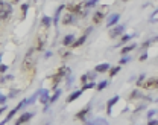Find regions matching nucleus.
Listing matches in <instances>:
<instances>
[{"instance_id": "1a4fd4ad", "label": "nucleus", "mask_w": 158, "mask_h": 125, "mask_svg": "<svg viewBox=\"0 0 158 125\" xmlns=\"http://www.w3.org/2000/svg\"><path fill=\"white\" fill-rule=\"evenodd\" d=\"M32 116H33V113H23L21 116H20V118L19 119H17V124L15 125H23V124H26V122H28L31 118H32Z\"/></svg>"}, {"instance_id": "7c9ffc66", "label": "nucleus", "mask_w": 158, "mask_h": 125, "mask_svg": "<svg viewBox=\"0 0 158 125\" xmlns=\"http://www.w3.org/2000/svg\"><path fill=\"white\" fill-rule=\"evenodd\" d=\"M6 101H8V98H6L5 95L0 93V105H5V104H6Z\"/></svg>"}, {"instance_id": "a878e982", "label": "nucleus", "mask_w": 158, "mask_h": 125, "mask_svg": "<svg viewBox=\"0 0 158 125\" xmlns=\"http://www.w3.org/2000/svg\"><path fill=\"white\" fill-rule=\"evenodd\" d=\"M93 87H96V83H94V81H90V83H85V84H84L82 90H87V88H93Z\"/></svg>"}, {"instance_id": "f03ea898", "label": "nucleus", "mask_w": 158, "mask_h": 125, "mask_svg": "<svg viewBox=\"0 0 158 125\" xmlns=\"http://www.w3.org/2000/svg\"><path fill=\"white\" fill-rule=\"evenodd\" d=\"M12 15V5L9 2L0 0V20H8Z\"/></svg>"}, {"instance_id": "6e6552de", "label": "nucleus", "mask_w": 158, "mask_h": 125, "mask_svg": "<svg viewBox=\"0 0 158 125\" xmlns=\"http://www.w3.org/2000/svg\"><path fill=\"white\" fill-rule=\"evenodd\" d=\"M144 88H158V78H149L144 84H142Z\"/></svg>"}, {"instance_id": "cd10ccee", "label": "nucleus", "mask_w": 158, "mask_h": 125, "mask_svg": "<svg viewBox=\"0 0 158 125\" xmlns=\"http://www.w3.org/2000/svg\"><path fill=\"white\" fill-rule=\"evenodd\" d=\"M107 85H108V81H102V83H99L98 85H96V88H98V90H103Z\"/></svg>"}, {"instance_id": "423d86ee", "label": "nucleus", "mask_w": 158, "mask_h": 125, "mask_svg": "<svg viewBox=\"0 0 158 125\" xmlns=\"http://www.w3.org/2000/svg\"><path fill=\"white\" fill-rule=\"evenodd\" d=\"M105 14L107 12H103V9H99V11L93 12V23L94 24H100L103 22V19H105Z\"/></svg>"}, {"instance_id": "58836bf2", "label": "nucleus", "mask_w": 158, "mask_h": 125, "mask_svg": "<svg viewBox=\"0 0 158 125\" xmlns=\"http://www.w3.org/2000/svg\"><path fill=\"white\" fill-rule=\"evenodd\" d=\"M11 5H15V3H20V0H8Z\"/></svg>"}, {"instance_id": "412c9836", "label": "nucleus", "mask_w": 158, "mask_h": 125, "mask_svg": "<svg viewBox=\"0 0 158 125\" xmlns=\"http://www.w3.org/2000/svg\"><path fill=\"white\" fill-rule=\"evenodd\" d=\"M85 40H87V35H82L81 38H78V40H75V41H73L72 47H79L81 44H84V43H85Z\"/></svg>"}, {"instance_id": "dca6fc26", "label": "nucleus", "mask_w": 158, "mask_h": 125, "mask_svg": "<svg viewBox=\"0 0 158 125\" xmlns=\"http://www.w3.org/2000/svg\"><path fill=\"white\" fill-rule=\"evenodd\" d=\"M90 113V107H85L84 110H81L78 114H76V119H79V121H85V116Z\"/></svg>"}, {"instance_id": "4c0bfd02", "label": "nucleus", "mask_w": 158, "mask_h": 125, "mask_svg": "<svg viewBox=\"0 0 158 125\" xmlns=\"http://www.w3.org/2000/svg\"><path fill=\"white\" fill-rule=\"evenodd\" d=\"M155 111H157V110H151V111H149V113H147V119H152V116L155 114Z\"/></svg>"}, {"instance_id": "ea45409f", "label": "nucleus", "mask_w": 158, "mask_h": 125, "mask_svg": "<svg viewBox=\"0 0 158 125\" xmlns=\"http://www.w3.org/2000/svg\"><path fill=\"white\" fill-rule=\"evenodd\" d=\"M5 110H6V107H5V105H2V107H0V114H2Z\"/></svg>"}, {"instance_id": "a19ab883", "label": "nucleus", "mask_w": 158, "mask_h": 125, "mask_svg": "<svg viewBox=\"0 0 158 125\" xmlns=\"http://www.w3.org/2000/svg\"><path fill=\"white\" fill-rule=\"evenodd\" d=\"M0 60H2V53H0Z\"/></svg>"}, {"instance_id": "72a5a7b5", "label": "nucleus", "mask_w": 158, "mask_h": 125, "mask_svg": "<svg viewBox=\"0 0 158 125\" xmlns=\"http://www.w3.org/2000/svg\"><path fill=\"white\" fill-rule=\"evenodd\" d=\"M6 70H8V66H5V64H0V73L6 72Z\"/></svg>"}, {"instance_id": "5701e85b", "label": "nucleus", "mask_w": 158, "mask_h": 125, "mask_svg": "<svg viewBox=\"0 0 158 125\" xmlns=\"http://www.w3.org/2000/svg\"><path fill=\"white\" fill-rule=\"evenodd\" d=\"M59 95H61V90H59V88H56V90H55V93H53V96H52L50 99H49V104L55 102V101L58 99V98H59Z\"/></svg>"}, {"instance_id": "6ab92c4d", "label": "nucleus", "mask_w": 158, "mask_h": 125, "mask_svg": "<svg viewBox=\"0 0 158 125\" xmlns=\"http://www.w3.org/2000/svg\"><path fill=\"white\" fill-rule=\"evenodd\" d=\"M94 78H96V73H91V72H88L87 75H82L81 76V81L85 84L87 81H88V79H91V81H94Z\"/></svg>"}, {"instance_id": "c9c22d12", "label": "nucleus", "mask_w": 158, "mask_h": 125, "mask_svg": "<svg viewBox=\"0 0 158 125\" xmlns=\"http://www.w3.org/2000/svg\"><path fill=\"white\" fill-rule=\"evenodd\" d=\"M147 125H158V121H155V119H149Z\"/></svg>"}, {"instance_id": "aec40b11", "label": "nucleus", "mask_w": 158, "mask_h": 125, "mask_svg": "<svg viewBox=\"0 0 158 125\" xmlns=\"http://www.w3.org/2000/svg\"><path fill=\"white\" fill-rule=\"evenodd\" d=\"M52 24V19H50V17H47V15H44V17H43V19H41V26H43V28H49V26Z\"/></svg>"}, {"instance_id": "4468645a", "label": "nucleus", "mask_w": 158, "mask_h": 125, "mask_svg": "<svg viewBox=\"0 0 158 125\" xmlns=\"http://www.w3.org/2000/svg\"><path fill=\"white\" fill-rule=\"evenodd\" d=\"M82 93H84L82 88H81V90H76V92H73L72 95H70V96L67 98V104H68V102H73V101H76V99H78V98L81 96Z\"/></svg>"}, {"instance_id": "473e14b6", "label": "nucleus", "mask_w": 158, "mask_h": 125, "mask_svg": "<svg viewBox=\"0 0 158 125\" xmlns=\"http://www.w3.org/2000/svg\"><path fill=\"white\" fill-rule=\"evenodd\" d=\"M131 98H132V99H135V98H142V95H140V92H138V90H135V92L131 93Z\"/></svg>"}, {"instance_id": "79ce46f5", "label": "nucleus", "mask_w": 158, "mask_h": 125, "mask_svg": "<svg viewBox=\"0 0 158 125\" xmlns=\"http://www.w3.org/2000/svg\"><path fill=\"white\" fill-rule=\"evenodd\" d=\"M122 2H128V0H122Z\"/></svg>"}, {"instance_id": "7ed1b4c3", "label": "nucleus", "mask_w": 158, "mask_h": 125, "mask_svg": "<svg viewBox=\"0 0 158 125\" xmlns=\"http://www.w3.org/2000/svg\"><path fill=\"white\" fill-rule=\"evenodd\" d=\"M32 53H33V49H31L28 53H26V57L23 60V64H21V70H23V72H29V70H32V67H33Z\"/></svg>"}, {"instance_id": "37998d69", "label": "nucleus", "mask_w": 158, "mask_h": 125, "mask_svg": "<svg viewBox=\"0 0 158 125\" xmlns=\"http://www.w3.org/2000/svg\"><path fill=\"white\" fill-rule=\"evenodd\" d=\"M0 22H2V20H0Z\"/></svg>"}, {"instance_id": "9b49d317", "label": "nucleus", "mask_w": 158, "mask_h": 125, "mask_svg": "<svg viewBox=\"0 0 158 125\" xmlns=\"http://www.w3.org/2000/svg\"><path fill=\"white\" fill-rule=\"evenodd\" d=\"M40 101H41V104H44V105H47L49 104V99H50V96H49V92L46 90V88H44V90H41V93H40Z\"/></svg>"}, {"instance_id": "2eb2a0df", "label": "nucleus", "mask_w": 158, "mask_h": 125, "mask_svg": "<svg viewBox=\"0 0 158 125\" xmlns=\"http://www.w3.org/2000/svg\"><path fill=\"white\" fill-rule=\"evenodd\" d=\"M96 72H98V73H103V72H108V70H110V64H107V63H103V64H98V66H96Z\"/></svg>"}, {"instance_id": "4be33fe9", "label": "nucleus", "mask_w": 158, "mask_h": 125, "mask_svg": "<svg viewBox=\"0 0 158 125\" xmlns=\"http://www.w3.org/2000/svg\"><path fill=\"white\" fill-rule=\"evenodd\" d=\"M40 93H41V90H38V92L35 93V95H32V96L29 98V99H26V105H32L35 101H37V98L40 96Z\"/></svg>"}, {"instance_id": "e433bc0d", "label": "nucleus", "mask_w": 158, "mask_h": 125, "mask_svg": "<svg viewBox=\"0 0 158 125\" xmlns=\"http://www.w3.org/2000/svg\"><path fill=\"white\" fill-rule=\"evenodd\" d=\"M128 61H129V58H128V57H123V58L120 60V64H126Z\"/></svg>"}, {"instance_id": "ddd939ff", "label": "nucleus", "mask_w": 158, "mask_h": 125, "mask_svg": "<svg viewBox=\"0 0 158 125\" xmlns=\"http://www.w3.org/2000/svg\"><path fill=\"white\" fill-rule=\"evenodd\" d=\"M65 9V5H59L58 6V9H56V12H55V17H53V24H58V22H59V15H61V12H63Z\"/></svg>"}, {"instance_id": "393cba45", "label": "nucleus", "mask_w": 158, "mask_h": 125, "mask_svg": "<svg viewBox=\"0 0 158 125\" xmlns=\"http://www.w3.org/2000/svg\"><path fill=\"white\" fill-rule=\"evenodd\" d=\"M132 49H135V44H129V46H126V47L122 49V53H123V55H126V53H129Z\"/></svg>"}, {"instance_id": "a211bd4d", "label": "nucleus", "mask_w": 158, "mask_h": 125, "mask_svg": "<svg viewBox=\"0 0 158 125\" xmlns=\"http://www.w3.org/2000/svg\"><path fill=\"white\" fill-rule=\"evenodd\" d=\"M73 41H75V35H72V34H70V35H65V37H64V40H63V44H64V46L67 47V46H72V44H73Z\"/></svg>"}, {"instance_id": "0eeeda50", "label": "nucleus", "mask_w": 158, "mask_h": 125, "mask_svg": "<svg viewBox=\"0 0 158 125\" xmlns=\"http://www.w3.org/2000/svg\"><path fill=\"white\" fill-rule=\"evenodd\" d=\"M75 22H76V15L72 14V12H65V15L63 17V24H65V26L72 24V23H75Z\"/></svg>"}, {"instance_id": "c85d7f7f", "label": "nucleus", "mask_w": 158, "mask_h": 125, "mask_svg": "<svg viewBox=\"0 0 158 125\" xmlns=\"http://www.w3.org/2000/svg\"><path fill=\"white\" fill-rule=\"evenodd\" d=\"M144 79H146V76H144V75H140V76H138V79H137V85H138V87H142V84H143Z\"/></svg>"}, {"instance_id": "f8f14e48", "label": "nucleus", "mask_w": 158, "mask_h": 125, "mask_svg": "<svg viewBox=\"0 0 158 125\" xmlns=\"http://www.w3.org/2000/svg\"><path fill=\"white\" fill-rule=\"evenodd\" d=\"M85 125H108V122H107V119H103V118H96L94 121L85 122Z\"/></svg>"}, {"instance_id": "f704fd0d", "label": "nucleus", "mask_w": 158, "mask_h": 125, "mask_svg": "<svg viewBox=\"0 0 158 125\" xmlns=\"http://www.w3.org/2000/svg\"><path fill=\"white\" fill-rule=\"evenodd\" d=\"M147 60V53L144 52V53H142V55H140V61H146Z\"/></svg>"}, {"instance_id": "20e7f679", "label": "nucleus", "mask_w": 158, "mask_h": 125, "mask_svg": "<svg viewBox=\"0 0 158 125\" xmlns=\"http://www.w3.org/2000/svg\"><path fill=\"white\" fill-rule=\"evenodd\" d=\"M44 46H46V35L38 34L35 41H33V47L32 49L37 50V52H41V50H44Z\"/></svg>"}, {"instance_id": "c756f323", "label": "nucleus", "mask_w": 158, "mask_h": 125, "mask_svg": "<svg viewBox=\"0 0 158 125\" xmlns=\"http://www.w3.org/2000/svg\"><path fill=\"white\" fill-rule=\"evenodd\" d=\"M96 3H98V0H90V2H87V3H85V8H87V9H88V8L94 6Z\"/></svg>"}, {"instance_id": "b1692460", "label": "nucleus", "mask_w": 158, "mask_h": 125, "mask_svg": "<svg viewBox=\"0 0 158 125\" xmlns=\"http://www.w3.org/2000/svg\"><path fill=\"white\" fill-rule=\"evenodd\" d=\"M120 72V66H116V67H110V76H116L117 73Z\"/></svg>"}, {"instance_id": "9d476101", "label": "nucleus", "mask_w": 158, "mask_h": 125, "mask_svg": "<svg viewBox=\"0 0 158 125\" xmlns=\"http://www.w3.org/2000/svg\"><path fill=\"white\" fill-rule=\"evenodd\" d=\"M120 20V14H114V15H111L110 19H108V22H107V26L108 28H112V26H116V23Z\"/></svg>"}, {"instance_id": "2f4dec72", "label": "nucleus", "mask_w": 158, "mask_h": 125, "mask_svg": "<svg viewBox=\"0 0 158 125\" xmlns=\"http://www.w3.org/2000/svg\"><path fill=\"white\" fill-rule=\"evenodd\" d=\"M132 37H134V35H123V37H122V43H126V41H129Z\"/></svg>"}, {"instance_id": "f3484780", "label": "nucleus", "mask_w": 158, "mask_h": 125, "mask_svg": "<svg viewBox=\"0 0 158 125\" xmlns=\"http://www.w3.org/2000/svg\"><path fill=\"white\" fill-rule=\"evenodd\" d=\"M119 99H120L119 96H114L112 99H110V101H108V104H107V113H108V114H111V108H112V105H114V104H117V102H119Z\"/></svg>"}, {"instance_id": "bb28decb", "label": "nucleus", "mask_w": 158, "mask_h": 125, "mask_svg": "<svg viewBox=\"0 0 158 125\" xmlns=\"http://www.w3.org/2000/svg\"><path fill=\"white\" fill-rule=\"evenodd\" d=\"M28 9H29V5H28V3H23V5H21V11H23V17H21V19H24V17H26V14H28Z\"/></svg>"}, {"instance_id": "f257e3e1", "label": "nucleus", "mask_w": 158, "mask_h": 125, "mask_svg": "<svg viewBox=\"0 0 158 125\" xmlns=\"http://www.w3.org/2000/svg\"><path fill=\"white\" fill-rule=\"evenodd\" d=\"M67 75H70V69L67 67V66H61L58 70H56V73L52 76V87H53V90H56V85L59 84V81L63 79L64 76H67Z\"/></svg>"}, {"instance_id": "39448f33", "label": "nucleus", "mask_w": 158, "mask_h": 125, "mask_svg": "<svg viewBox=\"0 0 158 125\" xmlns=\"http://www.w3.org/2000/svg\"><path fill=\"white\" fill-rule=\"evenodd\" d=\"M123 31H125V24L112 26V29L110 31V37H111V38H116V37H119L120 34H123Z\"/></svg>"}]
</instances>
